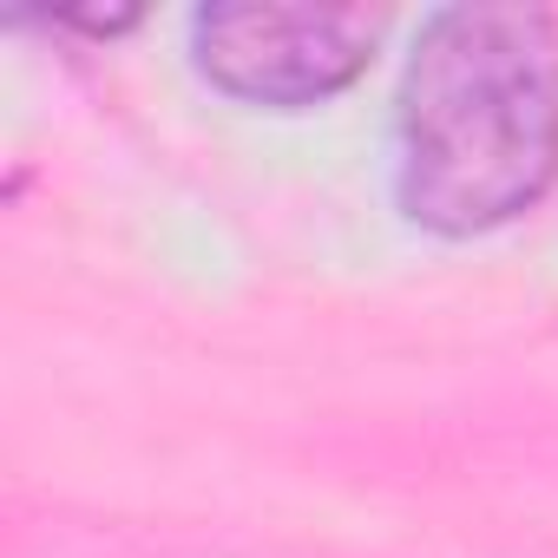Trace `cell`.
<instances>
[{
	"instance_id": "cell-1",
	"label": "cell",
	"mask_w": 558,
	"mask_h": 558,
	"mask_svg": "<svg viewBox=\"0 0 558 558\" xmlns=\"http://www.w3.org/2000/svg\"><path fill=\"white\" fill-rule=\"evenodd\" d=\"M401 210L440 236L512 223L558 178V27L538 8H440L401 80Z\"/></svg>"
},
{
	"instance_id": "cell-2",
	"label": "cell",
	"mask_w": 558,
	"mask_h": 558,
	"mask_svg": "<svg viewBox=\"0 0 558 558\" xmlns=\"http://www.w3.org/2000/svg\"><path fill=\"white\" fill-rule=\"evenodd\" d=\"M381 8H269L223 0L191 21V47L210 86L250 106H316L342 93L381 47Z\"/></svg>"
}]
</instances>
